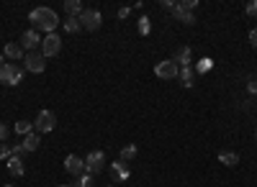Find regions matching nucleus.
<instances>
[{
    "label": "nucleus",
    "instance_id": "nucleus-1",
    "mask_svg": "<svg viewBox=\"0 0 257 187\" xmlns=\"http://www.w3.org/2000/svg\"><path fill=\"white\" fill-rule=\"evenodd\" d=\"M29 18L33 23V31H44V34H54V28L59 26V16L52 8H33Z\"/></svg>",
    "mask_w": 257,
    "mask_h": 187
},
{
    "label": "nucleus",
    "instance_id": "nucleus-2",
    "mask_svg": "<svg viewBox=\"0 0 257 187\" xmlns=\"http://www.w3.org/2000/svg\"><path fill=\"white\" fill-rule=\"evenodd\" d=\"M62 51V36L59 34H47L41 39V54L44 57H57Z\"/></svg>",
    "mask_w": 257,
    "mask_h": 187
},
{
    "label": "nucleus",
    "instance_id": "nucleus-3",
    "mask_svg": "<svg viewBox=\"0 0 257 187\" xmlns=\"http://www.w3.org/2000/svg\"><path fill=\"white\" fill-rule=\"evenodd\" d=\"M57 126V116L52 111H39L36 120H33V128H36V134H49V131Z\"/></svg>",
    "mask_w": 257,
    "mask_h": 187
},
{
    "label": "nucleus",
    "instance_id": "nucleus-4",
    "mask_svg": "<svg viewBox=\"0 0 257 187\" xmlns=\"http://www.w3.org/2000/svg\"><path fill=\"white\" fill-rule=\"evenodd\" d=\"M154 74H157L160 80H175V77L180 74V67H177L175 59H165L154 67Z\"/></svg>",
    "mask_w": 257,
    "mask_h": 187
},
{
    "label": "nucleus",
    "instance_id": "nucleus-5",
    "mask_svg": "<svg viewBox=\"0 0 257 187\" xmlns=\"http://www.w3.org/2000/svg\"><path fill=\"white\" fill-rule=\"evenodd\" d=\"M21 77H24V70L3 62V67H0V82H3V85H18Z\"/></svg>",
    "mask_w": 257,
    "mask_h": 187
},
{
    "label": "nucleus",
    "instance_id": "nucleus-6",
    "mask_svg": "<svg viewBox=\"0 0 257 187\" xmlns=\"http://www.w3.org/2000/svg\"><path fill=\"white\" fill-rule=\"evenodd\" d=\"M80 26L87 28V31H98L103 26V16H100V10H83L80 13Z\"/></svg>",
    "mask_w": 257,
    "mask_h": 187
},
{
    "label": "nucleus",
    "instance_id": "nucleus-7",
    "mask_svg": "<svg viewBox=\"0 0 257 187\" xmlns=\"http://www.w3.org/2000/svg\"><path fill=\"white\" fill-rule=\"evenodd\" d=\"M103 169H106V154H103V151H90V154H87V159H85V172L98 174V172H103Z\"/></svg>",
    "mask_w": 257,
    "mask_h": 187
},
{
    "label": "nucleus",
    "instance_id": "nucleus-8",
    "mask_svg": "<svg viewBox=\"0 0 257 187\" xmlns=\"http://www.w3.org/2000/svg\"><path fill=\"white\" fill-rule=\"evenodd\" d=\"M111 177H114L116 182H126L131 177V172H129V167H126L124 159H116L114 164H111Z\"/></svg>",
    "mask_w": 257,
    "mask_h": 187
},
{
    "label": "nucleus",
    "instance_id": "nucleus-9",
    "mask_svg": "<svg viewBox=\"0 0 257 187\" xmlns=\"http://www.w3.org/2000/svg\"><path fill=\"white\" fill-rule=\"evenodd\" d=\"M44 67H47V57H44V54H26V70L29 72L39 74V72H44Z\"/></svg>",
    "mask_w": 257,
    "mask_h": 187
},
{
    "label": "nucleus",
    "instance_id": "nucleus-10",
    "mask_svg": "<svg viewBox=\"0 0 257 187\" xmlns=\"http://www.w3.org/2000/svg\"><path fill=\"white\" fill-rule=\"evenodd\" d=\"M64 169L70 172V174H75V177H80V174H85V159L70 154V157L64 159Z\"/></svg>",
    "mask_w": 257,
    "mask_h": 187
},
{
    "label": "nucleus",
    "instance_id": "nucleus-11",
    "mask_svg": "<svg viewBox=\"0 0 257 187\" xmlns=\"http://www.w3.org/2000/svg\"><path fill=\"white\" fill-rule=\"evenodd\" d=\"M41 44V36H39V31H26V34H21V49L24 51H31V49H36Z\"/></svg>",
    "mask_w": 257,
    "mask_h": 187
},
{
    "label": "nucleus",
    "instance_id": "nucleus-12",
    "mask_svg": "<svg viewBox=\"0 0 257 187\" xmlns=\"http://www.w3.org/2000/svg\"><path fill=\"white\" fill-rule=\"evenodd\" d=\"M64 10H67V18H80L83 3L80 0H64Z\"/></svg>",
    "mask_w": 257,
    "mask_h": 187
},
{
    "label": "nucleus",
    "instance_id": "nucleus-13",
    "mask_svg": "<svg viewBox=\"0 0 257 187\" xmlns=\"http://www.w3.org/2000/svg\"><path fill=\"white\" fill-rule=\"evenodd\" d=\"M5 57L8 59H26V51L21 49V44H8V47H5Z\"/></svg>",
    "mask_w": 257,
    "mask_h": 187
},
{
    "label": "nucleus",
    "instance_id": "nucleus-14",
    "mask_svg": "<svg viewBox=\"0 0 257 187\" xmlns=\"http://www.w3.org/2000/svg\"><path fill=\"white\" fill-rule=\"evenodd\" d=\"M191 59H193V51H191V47H183L180 51L175 54V62H177V64H183V67H191Z\"/></svg>",
    "mask_w": 257,
    "mask_h": 187
},
{
    "label": "nucleus",
    "instance_id": "nucleus-15",
    "mask_svg": "<svg viewBox=\"0 0 257 187\" xmlns=\"http://www.w3.org/2000/svg\"><path fill=\"white\" fill-rule=\"evenodd\" d=\"M8 172L13 174V177H21V174H24V162H21L18 157H10L8 159Z\"/></svg>",
    "mask_w": 257,
    "mask_h": 187
},
{
    "label": "nucleus",
    "instance_id": "nucleus-16",
    "mask_svg": "<svg viewBox=\"0 0 257 187\" xmlns=\"http://www.w3.org/2000/svg\"><path fill=\"white\" fill-rule=\"evenodd\" d=\"M219 162L227 164V167H237V164H239V157H237L234 151H221V154H219Z\"/></svg>",
    "mask_w": 257,
    "mask_h": 187
},
{
    "label": "nucleus",
    "instance_id": "nucleus-17",
    "mask_svg": "<svg viewBox=\"0 0 257 187\" xmlns=\"http://www.w3.org/2000/svg\"><path fill=\"white\" fill-rule=\"evenodd\" d=\"M39 144H41V139H39L36 131H33V134H29V136L24 139V149H26V151H36Z\"/></svg>",
    "mask_w": 257,
    "mask_h": 187
},
{
    "label": "nucleus",
    "instance_id": "nucleus-18",
    "mask_svg": "<svg viewBox=\"0 0 257 187\" xmlns=\"http://www.w3.org/2000/svg\"><path fill=\"white\" fill-rule=\"evenodd\" d=\"M196 72L191 70V67H183L180 70V74H177V77H180V82H183V87H193V82H196V77H193Z\"/></svg>",
    "mask_w": 257,
    "mask_h": 187
},
{
    "label": "nucleus",
    "instance_id": "nucleus-19",
    "mask_svg": "<svg viewBox=\"0 0 257 187\" xmlns=\"http://www.w3.org/2000/svg\"><path fill=\"white\" fill-rule=\"evenodd\" d=\"M64 31H67V34H80V31H83L80 18H67L64 21Z\"/></svg>",
    "mask_w": 257,
    "mask_h": 187
},
{
    "label": "nucleus",
    "instance_id": "nucleus-20",
    "mask_svg": "<svg viewBox=\"0 0 257 187\" xmlns=\"http://www.w3.org/2000/svg\"><path fill=\"white\" fill-rule=\"evenodd\" d=\"M16 134H18V136L33 134V123H31V120H18V123H16Z\"/></svg>",
    "mask_w": 257,
    "mask_h": 187
},
{
    "label": "nucleus",
    "instance_id": "nucleus-21",
    "mask_svg": "<svg viewBox=\"0 0 257 187\" xmlns=\"http://www.w3.org/2000/svg\"><path fill=\"white\" fill-rule=\"evenodd\" d=\"M172 16L180 21V23H188V26H193V23H196V16H193V13H185V10H177V8H175V13H172Z\"/></svg>",
    "mask_w": 257,
    "mask_h": 187
},
{
    "label": "nucleus",
    "instance_id": "nucleus-22",
    "mask_svg": "<svg viewBox=\"0 0 257 187\" xmlns=\"http://www.w3.org/2000/svg\"><path fill=\"white\" fill-rule=\"evenodd\" d=\"M134 157H137V146H134V144L124 146V149H121V154H118V159H124V162H131Z\"/></svg>",
    "mask_w": 257,
    "mask_h": 187
},
{
    "label": "nucleus",
    "instance_id": "nucleus-23",
    "mask_svg": "<svg viewBox=\"0 0 257 187\" xmlns=\"http://www.w3.org/2000/svg\"><path fill=\"white\" fill-rule=\"evenodd\" d=\"M90 172H85V174H80V177H75V182L70 185V187H93V180L87 177Z\"/></svg>",
    "mask_w": 257,
    "mask_h": 187
},
{
    "label": "nucleus",
    "instance_id": "nucleus-24",
    "mask_svg": "<svg viewBox=\"0 0 257 187\" xmlns=\"http://www.w3.org/2000/svg\"><path fill=\"white\" fill-rule=\"evenodd\" d=\"M175 8L185 10V13H193V10L198 8V3H196V0H183V3H175Z\"/></svg>",
    "mask_w": 257,
    "mask_h": 187
},
{
    "label": "nucleus",
    "instance_id": "nucleus-25",
    "mask_svg": "<svg viewBox=\"0 0 257 187\" xmlns=\"http://www.w3.org/2000/svg\"><path fill=\"white\" fill-rule=\"evenodd\" d=\"M149 31H152L149 16H142V18H139V34H142V36H149Z\"/></svg>",
    "mask_w": 257,
    "mask_h": 187
},
{
    "label": "nucleus",
    "instance_id": "nucleus-26",
    "mask_svg": "<svg viewBox=\"0 0 257 187\" xmlns=\"http://www.w3.org/2000/svg\"><path fill=\"white\" fill-rule=\"evenodd\" d=\"M10 157H13V149H10L8 144H0V162H5Z\"/></svg>",
    "mask_w": 257,
    "mask_h": 187
},
{
    "label": "nucleus",
    "instance_id": "nucleus-27",
    "mask_svg": "<svg viewBox=\"0 0 257 187\" xmlns=\"http://www.w3.org/2000/svg\"><path fill=\"white\" fill-rule=\"evenodd\" d=\"M10 149H13V157H18V159H24V157H26V149H24V144H13Z\"/></svg>",
    "mask_w": 257,
    "mask_h": 187
},
{
    "label": "nucleus",
    "instance_id": "nucleus-28",
    "mask_svg": "<svg viewBox=\"0 0 257 187\" xmlns=\"http://www.w3.org/2000/svg\"><path fill=\"white\" fill-rule=\"evenodd\" d=\"M247 16H257V0H250L247 3Z\"/></svg>",
    "mask_w": 257,
    "mask_h": 187
},
{
    "label": "nucleus",
    "instance_id": "nucleus-29",
    "mask_svg": "<svg viewBox=\"0 0 257 187\" xmlns=\"http://www.w3.org/2000/svg\"><path fill=\"white\" fill-rule=\"evenodd\" d=\"M5 136H8V128L5 123H0V144H5Z\"/></svg>",
    "mask_w": 257,
    "mask_h": 187
},
{
    "label": "nucleus",
    "instance_id": "nucleus-30",
    "mask_svg": "<svg viewBox=\"0 0 257 187\" xmlns=\"http://www.w3.org/2000/svg\"><path fill=\"white\" fill-rule=\"evenodd\" d=\"M250 44L257 49V28H252V31H250Z\"/></svg>",
    "mask_w": 257,
    "mask_h": 187
},
{
    "label": "nucleus",
    "instance_id": "nucleus-31",
    "mask_svg": "<svg viewBox=\"0 0 257 187\" xmlns=\"http://www.w3.org/2000/svg\"><path fill=\"white\" fill-rule=\"evenodd\" d=\"M129 13H131V8H129V5H124V8L118 10V18H129Z\"/></svg>",
    "mask_w": 257,
    "mask_h": 187
},
{
    "label": "nucleus",
    "instance_id": "nucleus-32",
    "mask_svg": "<svg viewBox=\"0 0 257 187\" xmlns=\"http://www.w3.org/2000/svg\"><path fill=\"white\" fill-rule=\"evenodd\" d=\"M208 67H211V62H208V59H203V62H200V64H198V72H206Z\"/></svg>",
    "mask_w": 257,
    "mask_h": 187
},
{
    "label": "nucleus",
    "instance_id": "nucleus-33",
    "mask_svg": "<svg viewBox=\"0 0 257 187\" xmlns=\"http://www.w3.org/2000/svg\"><path fill=\"white\" fill-rule=\"evenodd\" d=\"M247 90H250V95H255V93H257V85H255V82H250V85H247Z\"/></svg>",
    "mask_w": 257,
    "mask_h": 187
},
{
    "label": "nucleus",
    "instance_id": "nucleus-34",
    "mask_svg": "<svg viewBox=\"0 0 257 187\" xmlns=\"http://www.w3.org/2000/svg\"><path fill=\"white\" fill-rule=\"evenodd\" d=\"M0 67H3V54H0Z\"/></svg>",
    "mask_w": 257,
    "mask_h": 187
},
{
    "label": "nucleus",
    "instance_id": "nucleus-35",
    "mask_svg": "<svg viewBox=\"0 0 257 187\" xmlns=\"http://www.w3.org/2000/svg\"><path fill=\"white\" fill-rule=\"evenodd\" d=\"M57 187H70V185H57Z\"/></svg>",
    "mask_w": 257,
    "mask_h": 187
},
{
    "label": "nucleus",
    "instance_id": "nucleus-36",
    "mask_svg": "<svg viewBox=\"0 0 257 187\" xmlns=\"http://www.w3.org/2000/svg\"><path fill=\"white\" fill-rule=\"evenodd\" d=\"M3 187H13V185H3Z\"/></svg>",
    "mask_w": 257,
    "mask_h": 187
},
{
    "label": "nucleus",
    "instance_id": "nucleus-37",
    "mask_svg": "<svg viewBox=\"0 0 257 187\" xmlns=\"http://www.w3.org/2000/svg\"><path fill=\"white\" fill-rule=\"evenodd\" d=\"M111 187H114V185H111Z\"/></svg>",
    "mask_w": 257,
    "mask_h": 187
}]
</instances>
